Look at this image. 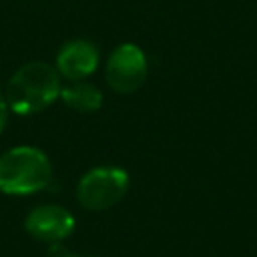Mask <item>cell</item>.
I'll return each mask as SVG.
<instances>
[{
    "label": "cell",
    "instance_id": "1",
    "mask_svg": "<svg viewBox=\"0 0 257 257\" xmlns=\"http://www.w3.org/2000/svg\"><path fill=\"white\" fill-rule=\"evenodd\" d=\"M60 76L46 62H28L20 66L6 84L8 108L18 114L44 110L60 96Z\"/></svg>",
    "mask_w": 257,
    "mask_h": 257
},
{
    "label": "cell",
    "instance_id": "2",
    "mask_svg": "<svg viewBox=\"0 0 257 257\" xmlns=\"http://www.w3.org/2000/svg\"><path fill=\"white\" fill-rule=\"evenodd\" d=\"M52 165L34 147H16L0 155V191L6 195H32L48 187Z\"/></svg>",
    "mask_w": 257,
    "mask_h": 257
},
{
    "label": "cell",
    "instance_id": "3",
    "mask_svg": "<svg viewBox=\"0 0 257 257\" xmlns=\"http://www.w3.org/2000/svg\"><path fill=\"white\" fill-rule=\"evenodd\" d=\"M128 173L120 167L90 169L76 187L78 203L88 211H104L116 205L128 191Z\"/></svg>",
    "mask_w": 257,
    "mask_h": 257
},
{
    "label": "cell",
    "instance_id": "4",
    "mask_svg": "<svg viewBox=\"0 0 257 257\" xmlns=\"http://www.w3.org/2000/svg\"><path fill=\"white\" fill-rule=\"evenodd\" d=\"M147 78V58L137 44H120L108 56L106 82L114 92L128 94L141 88Z\"/></svg>",
    "mask_w": 257,
    "mask_h": 257
},
{
    "label": "cell",
    "instance_id": "5",
    "mask_svg": "<svg viewBox=\"0 0 257 257\" xmlns=\"http://www.w3.org/2000/svg\"><path fill=\"white\" fill-rule=\"evenodd\" d=\"M76 227L74 215L60 205H38L34 207L24 221V229L38 241L44 243H60L72 235Z\"/></svg>",
    "mask_w": 257,
    "mask_h": 257
},
{
    "label": "cell",
    "instance_id": "6",
    "mask_svg": "<svg viewBox=\"0 0 257 257\" xmlns=\"http://www.w3.org/2000/svg\"><path fill=\"white\" fill-rule=\"evenodd\" d=\"M98 64V50L90 40H72L64 44L56 56V68L68 80H84L96 70Z\"/></svg>",
    "mask_w": 257,
    "mask_h": 257
},
{
    "label": "cell",
    "instance_id": "7",
    "mask_svg": "<svg viewBox=\"0 0 257 257\" xmlns=\"http://www.w3.org/2000/svg\"><path fill=\"white\" fill-rule=\"evenodd\" d=\"M60 98L64 100L66 106L78 112H92V110H98L102 104V92L94 84L82 82V80H76L70 86L62 88Z\"/></svg>",
    "mask_w": 257,
    "mask_h": 257
},
{
    "label": "cell",
    "instance_id": "8",
    "mask_svg": "<svg viewBox=\"0 0 257 257\" xmlns=\"http://www.w3.org/2000/svg\"><path fill=\"white\" fill-rule=\"evenodd\" d=\"M6 118H8V102H6V98L0 94V133L4 131Z\"/></svg>",
    "mask_w": 257,
    "mask_h": 257
},
{
    "label": "cell",
    "instance_id": "9",
    "mask_svg": "<svg viewBox=\"0 0 257 257\" xmlns=\"http://www.w3.org/2000/svg\"><path fill=\"white\" fill-rule=\"evenodd\" d=\"M50 257H78V255H70V253L62 251L60 247H54V249H52V253H50Z\"/></svg>",
    "mask_w": 257,
    "mask_h": 257
}]
</instances>
